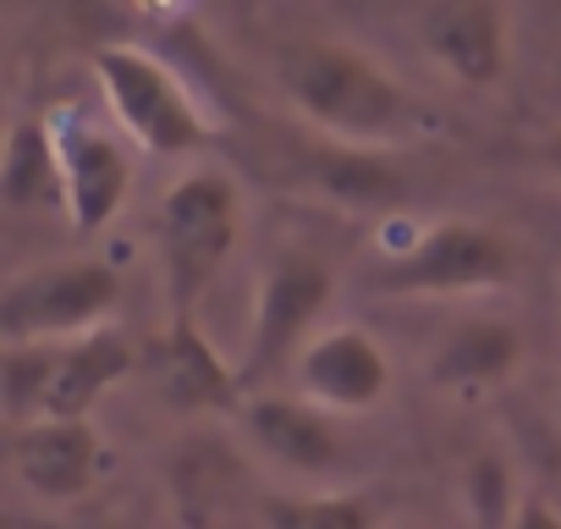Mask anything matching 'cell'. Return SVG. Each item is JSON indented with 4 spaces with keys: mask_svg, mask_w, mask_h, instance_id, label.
<instances>
[{
    "mask_svg": "<svg viewBox=\"0 0 561 529\" xmlns=\"http://www.w3.org/2000/svg\"><path fill=\"white\" fill-rule=\"evenodd\" d=\"M331 293H336V277L331 264L314 259V254H275L270 271L259 282V299H253V320H248V348H242V397H259V386L298 364V353L314 342V326L320 315L331 309Z\"/></svg>",
    "mask_w": 561,
    "mask_h": 529,
    "instance_id": "5b68a950",
    "label": "cell"
},
{
    "mask_svg": "<svg viewBox=\"0 0 561 529\" xmlns=\"http://www.w3.org/2000/svg\"><path fill=\"white\" fill-rule=\"evenodd\" d=\"M264 529H375V507L358 491H325V496H259Z\"/></svg>",
    "mask_w": 561,
    "mask_h": 529,
    "instance_id": "e0dca14e",
    "label": "cell"
},
{
    "mask_svg": "<svg viewBox=\"0 0 561 529\" xmlns=\"http://www.w3.org/2000/svg\"><path fill=\"white\" fill-rule=\"evenodd\" d=\"M50 375H56V342H18V348H7V359H0V392H7L12 430L45 419Z\"/></svg>",
    "mask_w": 561,
    "mask_h": 529,
    "instance_id": "ac0fdd59",
    "label": "cell"
},
{
    "mask_svg": "<svg viewBox=\"0 0 561 529\" xmlns=\"http://www.w3.org/2000/svg\"><path fill=\"white\" fill-rule=\"evenodd\" d=\"M0 199L12 210H67V160L61 133L39 116H23L0 160Z\"/></svg>",
    "mask_w": 561,
    "mask_h": 529,
    "instance_id": "9a60e30c",
    "label": "cell"
},
{
    "mask_svg": "<svg viewBox=\"0 0 561 529\" xmlns=\"http://www.w3.org/2000/svg\"><path fill=\"white\" fill-rule=\"evenodd\" d=\"M61 160H67V221L83 237L111 226L133 188V166H127L122 144L111 133H100L94 122H72L61 133Z\"/></svg>",
    "mask_w": 561,
    "mask_h": 529,
    "instance_id": "7c38bea8",
    "label": "cell"
},
{
    "mask_svg": "<svg viewBox=\"0 0 561 529\" xmlns=\"http://www.w3.org/2000/svg\"><path fill=\"white\" fill-rule=\"evenodd\" d=\"M517 277H523V254L506 232L479 226V221H440V226H424L397 254H386L375 264L369 288L402 293V299L413 293L446 299V293H495V288H512Z\"/></svg>",
    "mask_w": 561,
    "mask_h": 529,
    "instance_id": "3957f363",
    "label": "cell"
},
{
    "mask_svg": "<svg viewBox=\"0 0 561 529\" xmlns=\"http://www.w3.org/2000/svg\"><path fill=\"white\" fill-rule=\"evenodd\" d=\"M138 364L133 342L122 331H89L78 342H61L56 348V375H50V397H45V419H89L94 403L127 381Z\"/></svg>",
    "mask_w": 561,
    "mask_h": 529,
    "instance_id": "4fadbf2b",
    "label": "cell"
},
{
    "mask_svg": "<svg viewBox=\"0 0 561 529\" xmlns=\"http://www.w3.org/2000/svg\"><path fill=\"white\" fill-rule=\"evenodd\" d=\"M293 375H298V392L314 408H325V414H369V408H380V397L391 386L386 348L369 331H358V326L320 331L298 353Z\"/></svg>",
    "mask_w": 561,
    "mask_h": 529,
    "instance_id": "52a82bcc",
    "label": "cell"
},
{
    "mask_svg": "<svg viewBox=\"0 0 561 529\" xmlns=\"http://www.w3.org/2000/svg\"><path fill=\"white\" fill-rule=\"evenodd\" d=\"M280 89L336 144L375 149L413 122L408 89L391 72H380L369 56L331 45V40H309L280 56Z\"/></svg>",
    "mask_w": 561,
    "mask_h": 529,
    "instance_id": "6da1fadb",
    "label": "cell"
},
{
    "mask_svg": "<svg viewBox=\"0 0 561 529\" xmlns=\"http://www.w3.org/2000/svg\"><path fill=\"white\" fill-rule=\"evenodd\" d=\"M523 359V337L512 320H495V315H479V320H462L440 348H435V364H430V381L435 386H451V392H473V386H495L517 370Z\"/></svg>",
    "mask_w": 561,
    "mask_h": 529,
    "instance_id": "2e32d148",
    "label": "cell"
},
{
    "mask_svg": "<svg viewBox=\"0 0 561 529\" xmlns=\"http://www.w3.org/2000/svg\"><path fill=\"white\" fill-rule=\"evenodd\" d=\"M462 502H468V524L473 529H512L523 513L512 463L501 452H473L462 469Z\"/></svg>",
    "mask_w": 561,
    "mask_h": 529,
    "instance_id": "d6986e66",
    "label": "cell"
},
{
    "mask_svg": "<svg viewBox=\"0 0 561 529\" xmlns=\"http://www.w3.org/2000/svg\"><path fill=\"white\" fill-rule=\"evenodd\" d=\"M94 78L122 133H133V144H144L149 155H193L215 138L209 116L160 56L138 45H105L94 50Z\"/></svg>",
    "mask_w": 561,
    "mask_h": 529,
    "instance_id": "277c9868",
    "label": "cell"
},
{
    "mask_svg": "<svg viewBox=\"0 0 561 529\" xmlns=\"http://www.w3.org/2000/svg\"><path fill=\"white\" fill-rule=\"evenodd\" d=\"M424 45L457 83L490 89L506 72L501 0H435L424 18Z\"/></svg>",
    "mask_w": 561,
    "mask_h": 529,
    "instance_id": "8fae6325",
    "label": "cell"
},
{
    "mask_svg": "<svg viewBox=\"0 0 561 529\" xmlns=\"http://www.w3.org/2000/svg\"><path fill=\"white\" fill-rule=\"evenodd\" d=\"M149 381L165 408L176 414H220L242 403V375L215 353L198 320H171V331L149 348Z\"/></svg>",
    "mask_w": 561,
    "mask_h": 529,
    "instance_id": "ba28073f",
    "label": "cell"
},
{
    "mask_svg": "<svg viewBox=\"0 0 561 529\" xmlns=\"http://www.w3.org/2000/svg\"><path fill=\"white\" fill-rule=\"evenodd\" d=\"M237 232H242V193L215 166L187 171L160 199V259H165L176 320H187L204 288L220 277V264L237 248Z\"/></svg>",
    "mask_w": 561,
    "mask_h": 529,
    "instance_id": "7a4b0ae2",
    "label": "cell"
},
{
    "mask_svg": "<svg viewBox=\"0 0 561 529\" xmlns=\"http://www.w3.org/2000/svg\"><path fill=\"white\" fill-rule=\"evenodd\" d=\"M304 171H309V182H314L325 199H336V204H347V210H391V204H402V193H408L402 171H397L386 155L364 149V144H336V138L309 144Z\"/></svg>",
    "mask_w": 561,
    "mask_h": 529,
    "instance_id": "5bb4252c",
    "label": "cell"
},
{
    "mask_svg": "<svg viewBox=\"0 0 561 529\" xmlns=\"http://www.w3.org/2000/svg\"><path fill=\"white\" fill-rule=\"evenodd\" d=\"M545 160H550V171H556V177H561V133H556V138H550V149H545Z\"/></svg>",
    "mask_w": 561,
    "mask_h": 529,
    "instance_id": "44dd1931",
    "label": "cell"
},
{
    "mask_svg": "<svg viewBox=\"0 0 561 529\" xmlns=\"http://www.w3.org/2000/svg\"><path fill=\"white\" fill-rule=\"evenodd\" d=\"M512 529H561V513H556V507H550L545 496H528Z\"/></svg>",
    "mask_w": 561,
    "mask_h": 529,
    "instance_id": "ffe728a7",
    "label": "cell"
},
{
    "mask_svg": "<svg viewBox=\"0 0 561 529\" xmlns=\"http://www.w3.org/2000/svg\"><path fill=\"white\" fill-rule=\"evenodd\" d=\"M122 282L105 259H56L39 271L18 277L0 293V337L7 348L18 342H61V337H89L100 320L116 309Z\"/></svg>",
    "mask_w": 561,
    "mask_h": 529,
    "instance_id": "8992f818",
    "label": "cell"
},
{
    "mask_svg": "<svg viewBox=\"0 0 561 529\" xmlns=\"http://www.w3.org/2000/svg\"><path fill=\"white\" fill-rule=\"evenodd\" d=\"M94 419H34L12 430V469L45 502H78L100 474Z\"/></svg>",
    "mask_w": 561,
    "mask_h": 529,
    "instance_id": "9c48e42d",
    "label": "cell"
},
{
    "mask_svg": "<svg viewBox=\"0 0 561 529\" xmlns=\"http://www.w3.org/2000/svg\"><path fill=\"white\" fill-rule=\"evenodd\" d=\"M242 425L259 441L264 458H275L280 469H298V474H331L347 458V441L336 430V419L325 408H314L309 397H275L259 392L242 403Z\"/></svg>",
    "mask_w": 561,
    "mask_h": 529,
    "instance_id": "30bf717a",
    "label": "cell"
}]
</instances>
